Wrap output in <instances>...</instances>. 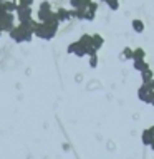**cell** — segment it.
I'll return each instance as SVG.
<instances>
[{
	"mask_svg": "<svg viewBox=\"0 0 154 159\" xmlns=\"http://www.w3.org/2000/svg\"><path fill=\"white\" fill-rule=\"evenodd\" d=\"M40 22H35V20H30L27 23H18L8 32L10 38L17 43H23V42H32L35 30H37Z\"/></svg>",
	"mask_w": 154,
	"mask_h": 159,
	"instance_id": "obj_1",
	"label": "cell"
},
{
	"mask_svg": "<svg viewBox=\"0 0 154 159\" xmlns=\"http://www.w3.org/2000/svg\"><path fill=\"white\" fill-rule=\"evenodd\" d=\"M55 17V12L52 10V3L48 2V0H45V2L40 3V8L37 12V18L40 23H45V22H50Z\"/></svg>",
	"mask_w": 154,
	"mask_h": 159,
	"instance_id": "obj_2",
	"label": "cell"
},
{
	"mask_svg": "<svg viewBox=\"0 0 154 159\" xmlns=\"http://www.w3.org/2000/svg\"><path fill=\"white\" fill-rule=\"evenodd\" d=\"M15 15H17V18H18V23H27V22H30V20H33L32 18V7H23V5H18Z\"/></svg>",
	"mask_w": 154,
	"mask_h": 159,
	"instance_id": "obj_3",
	"label": "cell"
},
{
	"mask_svg": "<svg viewBox=\"0 0 154 159\" xmlns=\"http://www.w3.org/2000/svg\"><path fill=\"white\" fill-rule=\"evenodd\" d=\"M152 94H154V91L147 86V84H144V83H143L141 86H139V89H138V98L141 99L143 103H149V104H151Z\"/></svg>",
	"mask_w": 154,
	"mask_h": 159,
	"instance_id": "obj_4",
	"label": "cell"
},
{
	"mask_svg": "<svg viewBox=\"0 0 154 159\" xmlns=\"http://www.w3.org/2000/svg\"><path fill=\"white\" fill-rule=\"evenodd\" d=\"M13 27H15V13H7L2 20H0V28H2V32H10Z\"/></svg>",
	"mask_w": 154,
	"mask_h": 159,
	"instance_id": "obj_5",
	"label": "cell"
},
{
	"mask_svg": "<svg viewBox=\"0 0 154 159\" xmlns=\"http://www.w3.org/2000/svg\"><path fill=\"white\" fill-rule=\"evenodd\" d=\"M57 17L60 22H68L76 17V10H66V8H58L57 10Z\"/></svg>",
	"mask_w": 154,
	"mask_h": 159,
	"instance_id": "obj_6",
	"label": "cell"
},
{
	"mask_svg": "<svg viewBox=\"0 0 154 159\" xmlns=\"http://www.w3.org/2000/svg\"><path fill=\"white\" fill-rule=\"evenodd\" d=\"M141 141H143V144H146V146L151 148V144L154 143V134L149 131V129H144L143 134H141Z\"/></svg>",
	"mask_w": 154,
	"mask_h": 159,
	"instance_id": "obj_7",
	"label": "cell"
},
{
	"mask_svg": "<svg viewBox=\"0 0 154 159\" xmlns=\"http://www.w3.org/2000/svg\"><path fill=\"white\" fill-rule=\"evenodd\" d=\"M131 27H133V30L136 33H143L144 32V22L143 20H139V18H134L133 22H131Z\"/></svg>",
	"mask_w": 154,
	"mask_h": 159,
	"instance_id": "obj_8",
	"label": "cell"
},
{
	"mask_svg": "<svg viewBox=\"0 0 154 159\" xmlns=\"http://www.w3.org/2000/svg\"><path fill=\"white\" fill-rule=\"evenodd\" d=\"M134 70L144 73V71H147V70H149V65L144 61V60H136V61H134Z\"/></svg>",
	"mask_w": 154,
	"mask_h": 159,
	"instance_id": "obj_9",
	"label": "cell"
},
{
	"mask_svg": "<svg viewBox=\"0 0 154 159\" xmlns=\"http://www.w3.org/2000/svg\"><path fill=\"white\" fill-rule=\"evenodd\" d=\"M103 43H104V40H103L101 35L94 33V35H93V48H94V50H99V48L103 47Z\"/></svg>",
	"mask_w": 154,
	"mask_h": 159,
	"instance_id": "obj_10",
	"label": "cell"
},
{
	"mask_svg": "<svg viewBox=\"0 0 154 159\" xmlns=\"http://www.w3.org/2000/svg\"><path fill=\"white\" fill-rule=\"evenodd\" d=\"M144 57H146V52H144L143 48H136L133 53V61H136V60H144Z\"/></svg>",
	"mask_w": 154,
	"mask_h": 159,
	"instance_id": "obj_11",
	"label": "cell"
},
{
	"mask_svg": "<svg viewBox=\"0 0 154 159\" xmlns=\"http://www.w3.org/2000/svg\"><path fill=\"white\" fill-rule=\"evenodd\" d=\"M141 78H143V83H147V81H151V80H152V71H151V68H149L147 71L141 73Z\"/></svg>",
	"mask_w": 154,
	"mask_h": 159,
	"instance_id": "obj_12",
	"label": "cell"
},
{
	"mask_svg": "<svg viewBox=\"0 0 154 159\" xmlns=\"http://www.w3.org/2000/svg\"><path fill=\"white\" fill-rule=\"evenodd\" d=\"M106 5L111 10H118L119 8V0H106Z\"/></svg>",
	"mask_w": 154,
	"mask_h": 159,
	"instance_id": "obj_13",
	"label": "cell"
},
{
	"mask_svg": "<svg viewBox=\"0 0 154 159\" xmlns=\"http://www.w3.org/2000/svg\"><path fill=\"white\" fill-rule=\"evenodd\" d=\"M81 3H83V0H70V5H71L73 10H79L81 8Z\"/></svg>",
	"mask_w": 154,
	"mask_h": 159,
	"instance_id": "obj_14",
	"label": "cell"
},
{
	"mask_svg": "<svg viewBox=\"0 0 154 159\" xmlns=\"http://www.w3.org/2000/svg\"><path fill=\"white\" fill-rule=\"evenodd\" d=\"M133 53H134V50H131V48H124L123 50V58H129V60H133Z\"/></svg>",
	"mask_w": 154,
	"mask_h": 159,
	"instance_id": "obj_15",
	"label": "cell"
},
{
	"mask_svg": "<svg viewBox=\"0 0 154 159\" xmlns=\"http://www.w3.org/2000/svg\"><path fill=\"white\" fill-rule=\"evenodd\" d=\"M89 66H91V68H96L98 66V55L89 57Z\"/></svg>",
	"mask_w": 154,
	"mask_h": 159,
	"instance_id": "obj_16",
	"label": "cell"
},
{
	"mask_svg": "<svg viewBox=\"0 0 154 159\" xmlns=\"http://www.w3.org/2000/svg\"><path fill=\"white\" fill-rule=\"evenodd\" d=\"M18 5H23V7H32L35 0H17Z\"/></svg>",
	"mask_w": 154,
	"mask_h": 159,
	"instance_id": "obj_17",
	"label": "cell"
},
{
	"mask_svg": "<svg viewBox=\"0 0 154 159\" xmlns=\"http://www.w3.org/2000/svg\"><path fill=\"white\" fill-rule=\"evenodd\" d=\"M149 131H151V133L154 134V126H151V128H149Z\"/></svg>",
	"mask_w": 154,
	"mask_h": 159,
	"instance_id": "obj_18",
	"label": "cell"
},
{
	"mask_svg": "<svg viewBox=\"0 0 154 159\" xmlns=\"http://www.w3.org/2000/svg\"><path fill=\"white\" fill-rule=\"evenodd\" d=\"M151 104H152V106H154V94H152V99H151Z\"/></svg>",
	"mask_w": 154,
	"mask_h": 159,
	"instance_id": "obj_19",
	"label": "cell"
},
{
	"mask_svg": "<svg viewBox=\"0 0 154 159\" xmlns=\"http://www.w3.org/2000/svg\"><path fill=\"white\" fill-rule=\"evenodd\" d=\"M151 149H152V151H154V143H152V144H151Z\"/></svg>",
	"mask_w": 154,
	"mask_h": 159,
	"instance_id": "obj_20",
	"label": "cell"
},
{
	"mask_svg": "<svg viewBox=\"0 0 154 159\" xmlns=\"http://www.w3.org/2000/svg\"><path fill=\"white\" fill-rule=\"evenodd\" d=\"M99 2H106V0H99Z\"/></svg>",
	"mask_w": 154,
	"mask_h": 159,
	"instance_id": "obj_21",
	"label": "cell"
}]
</instances>
